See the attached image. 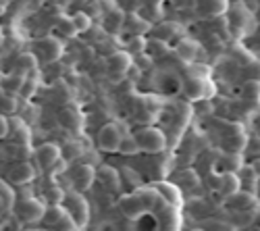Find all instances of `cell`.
<instances>
[{
	"instance_id": "16",
	"label": "cell",
	"mask_w": 260,
	"mask_h": 231,
	"mask_svg": "<svg viewBox=\"0 0 260 231\" xmlns=\"http://www.w3.org/2000/svg\"><path fill=\"white\" fill-rule=\"evenodd\" d=\"M152 31H154V38L167 42V44H169L171 40H175V38L181 40V36H183V27H181L179 23H173V21H165V23H160V25L154 27Z\"/></svg>"
},
{
	"instance_id": "24",
	"label": "cell",
	"mask_w": 260,
	"mask_h": 231,
	"mask_svg": "<svg viewBox=\"0 0 260 231\" xmlns=\"http://www.w3.org/2000/svg\"><path fill=\"white\" fill-rule=\"evenodd\" d=\"M15 69H17V73H23V75H25L27 71H36V69H38V58H36V54H31V52L21 54V56L17 58Z\"/></svg>"
},
{
	"instance_id": "15",
	"label": "cell",
	"mask_w": 260,
	"mask_h": 231,
	"mask_svg": "<svg viewBox=\"0 0 260 231\" xmlns=\"http://www.w3.org/2000/svg\"><path fill=\"white\" fill-rule=\"evenodd\" d=\"M216 187H219V192L223 196H231L233 192H237L242 187L240 183V175H237L235 171H223L219 175V181H216Z\"/></svg>"
},
{
	"instance_id": "14",
	"label": "cell",
	"mask_w": 260,
	"mask_h": 231,
	"mask_svg": "<svg viewBox=\"0 0 260 231\" xmlns=\"http://www.w3.org/2000/svg\"><path fill=\"white\" fill-rule=\"evenodd\" d=\"M56 158H60V148L56 144H42L36 150V160L42 169H50L56 162Z\"/></svg>"
},
{
	"instance_id": "34",
	"label": "cell",
	"mask_w": 260,
	"mask_h": 231,
	"mask_svg": "<svg viewBox=\"0 0 260 231\" xmlns=\"http://www.w3.org/2000/svg\"><path fill=\"white\" fill-rule=\"evenodd\" d=\"M9 134V119L0 115V138H5Z\"/></svg>"
},
{
	"instance_id": "35",
	"label": "cell",
	"mask_w": 260,
	"mask_h": 231,
	"mask_svg": "<svg viewBox=\"0 0 260 231\" xmlns=\"http://www.w3.org/2000/svg\"><path fill=\"white\" fill-rule=\"evenodd\" d=\"M5 7H7V5H5V0H0V13L5 11Z\"/></svg>"
},
{
	"instance_id": "6",
	"label": "cell",
	"mask_w": 260,
	"mask_h": 231,
	"mask_svg": "<svg viewBox=\"0 0 260 231\" xmlns=\"http://www.w3.org/2000/svg\"><path fill=\"white\" fill-rule=\"evenodd\" d=\"M121 129H119V125L117 123H106L100 127L98 131V148L102 152H108V154H113L117 152L119 148V142H121Z\"/></svg>"
},
{
	"instance_id": "21",
	"label": "cell",
	"mask_w": 260,
	"mask_h": 231,
	"mask_svg": "<svg viewBox=\"0 0 260 231\" xmlns=\"http://www.w3.org/2000/svg\"><path fill=\"white\" fill-rule=\"evenodd\" d=\"M125 25H132V36H144L146 31L152 29V25H150L148 21L140 19L138 15H127L125 21H123V27Z\"/></svg>"
},
{
	"instance_id": "36",
	"label": "cell",
	"mask_w": 260,
	"mask_h": 231,
	"mask_svg": "<svg viewBox=\"0 0 260 231\" xmlns=\"http://www.w3.org/2000/svg\"><path fill=\"white\" fill-rule=\"evenodd\" d=\"M0 42H3V36H0Z\"/></svg>"
},
{
	"instance_id": "10",
	"label": "cell",
	"mask_w": 260,
	"mask_h": 231,
	"mask_svg": "<svg viewBox=\"0 0 260 231\" xmlns=\"http://www.w3.org/2000/svg\"><path fill=\"white\" fill-rule=\"evenodd\" d=\"M58 123L62 125L64 129H69L73 134H79L81 127H83V115H81V111L75 107V104H67V107H62L60 113H58Z\"/></svg>"
},
{
	"instance_id": "25",
	"label": "cell",
	"mask_w": 260,
	"mask_h": 231,
	"mask_svg": "<svg viewBox=\"0 0 260 231\" xmlns=\"http://www.w3.org/2000/svg\"><path fill=\"white\" fill-rule=\"evenodd\" d=\"M60 36H64V38H75L77 36V29H75V25H73V19L71 17H64V15H60L58 19H56V27H54Z\"/></svg>"
},
{
	"instance_id": "2",
	"label": "cell",
	"mask_w": 260,
	"mask_h": 231,
	"mask_svg": "<svg viewBox=\"0 0 260 231\" xmlns=\"http://www.w3.org/2000/svg\"><path fill=\"white\" fill-rule=\"evenodd\" d=\"M136 142L140 146V150L146 154H160L167 148V136L158 127H142L136 134Z\"/></svg>"
},
{
	"instance_id": "13",
	"label": "cell",
	"mask_w": 260,
	"mask_h": 231,
	"mask_svg": "<svg viewBox=\"0 0 260 231\" xmlns=\"http://www.w3.org/2000/svg\"><path fill=\"white\" fill-rule=\"evenodd\" d=\"M9 177H11V181H13L15 185H25V183L34 181L36 169H34V167H31L27 160H19L17 164H13Z\"/></svg>"
},
{
	"instance_id": "11",
	"label": "cell",
	"mask_w": 260,
	"mask_h": 231,
	"mask_svg": "<svg viewBox=\"0 0 260 231\" xmlns=\"http://www.w3.org/2000/svg\"><path fill=\"white\" fill-rule=\"evenodd\" d=\"M185 94L191 98V100H204V98H210L214 94V86L208 77L204 79H189L185 83Z\"/></svg>"
},
{
	"instance_id": "18",
	"label": "cell",
	"mask_w": 260,
	"mask_h": 231,
	"mask_svg": "<svg viewBox=\"0 0 260 231\" xmlns=\"http://www.w3.org/2000/svg\"><path fill=\"white\" fill-rule=\"evenodd\" d=\"M175 52L181 60L185 62H191L193 58H196V52H198V44L196 42H191L189 38H181L177 44H175Z\"/></svg>"
},
{
	"instance_id": "7",
	"label": "cell",
	"mask_w": 260,
	"mask_h": 231,
	"mask_svg": "<svg viewBox=\"0 0 260 231\" xmlns=\"http://www.w3.org/2000/svg\"><path fill=\"white\" fill-rule=\"evenodd\" d=\"M96 181V167L88 164V162H79L73 167L71 171V183L77 192H85L90 190L92 183Z\"/></svg>"
},
{
	"instance_id": "4",
	"label": "cell",
	"mask_w": 260,
	"mask_h": 231,
	"mask_svg": "<svg viewBox=\"0 0 260 231\" xmlns=\"http://www.w3.org/2000/svg\"><path fill=\"white\" fill-rule=\"evenodd\" d=\"M34 54L42 62H54V60H58L62 56V44L52 36L40 38V40H36V44H34Z\"/></svg>"
},
{
	"instance_id": "12",
	"label": "cell",
	"mask_w": 260,
	"mask_h": 231,
	"mask_svg": "<svg viewBox=\"0 0 260 231\" xmlns=\"http://www.w3.org/2000/svg\"><path fill=\"white\" fill-rule=\"evenodd\" d=\"M96 179L100 181V185L104 187V190H108V192L119 190V185H121L119 171L115 169V167H108V164H102L100 169L96 171Z\"/></svg>"
},
{
	"instance_id": "3",
	"label": "cell",
	"mask_w": 260,
	"mask_h": 231,
	"mask_svg": "<svg viewBox=\"0 0 260 231\" xmlns=\"http://www.w3.org/2000/svg\"><path fill=\"white\" fill-rule=\"evenodd\" d=\"M46 202L44 198H23L19 204H17V217L23 221V223H38L42 221V217H44V211H46Z\"/></svg>"
},
{
	"instance_id": "29",
	"label": "cell",
	"mask_w": 260,
	"mask_h": 231,
	"mask_svg": "<svg viewBox=\"0 0 260 231\" xmlns=\"http://www.w3.org/2000/svg\"><path fill=\"white\" fill-rule=\"evenodd\" d=\"M210 75V67L208 65H202V62H189V67H187V77L189 79H204Z\"/></svg>"
},
{
	"instance_id": "1",
	"label": "cell",
	"mask_w": 260,
	"mask_h": 231,
	"mask_svg": "<svg viewBox=\"0 0 260 231\" xmlns=\"http://www.w3.org/2000/svg\"><path fill=\"white\" fill-rule=\"evenodd\" d=\"M62 208L69 213V217L73 219L75 227H85L90 221V204L81 196V192H71V194H64L62 198Z\"/></svg>"
},
{
	"instance_id": "26",
	"label": "cell",
	"mask_w": 260,
	"mask_h": 231,
	"mask_svg": "<svg viewBox=\"0 0 260 231\" xmlns=\"http://www.w3.org/2000/svg\"><path fill=\"white\" fill-rule=\"evenodd\" d=\"M71 19H73V25H75L77 34H85V31H90V29H92V25H94L92 17H90L88 13H83V11H77Z\"/></svg>"
},
{
	"instance_id": "19",
	"label": "cell",
	"mask_w": 260,
	"mask_h": 231,
	"mask_svg": "<svg viewBox=\"0 0 260 231\" xmlns=\"http://www.w3.org/2000/svg\"><path fill=\"white\" fill-rule=\"evenodd\" d=\"M216 169H219V173H223V171H240L242 169V154L225 152L219 158V162H216Z\"/></svg>"
},
{
	"instance_id": "32",
	"label": "cell",
	"mask_w": 260,
	"mask_h": 231,
	"mask_svg": "<svg viewBox=\"0 0 260 231\" xmlns=\"http://www.w3.org/2000/svg\"><path fill=\"white\" fill-rule=\"evenodd\" d=\"M258 181V175L252 167H242L240 169V183L246 187H254V183Z\"/></svg>"
},
{
	"instance_id": "9",
	"label": "cell",
	"mask_w": 260,
	"mask_h": 231,
	"mask_svg": "<svg viewBox=\"0 0 260 231\" xmlns=\"http://www.w3.org/2000/svg\"><path fill=\"white\" fill-rule=\"evenodd\" d=\"M227 206L235 213H246V211H254L258 206V198L254 196L252 190H237L231 196H227Z\"/></svg>"
},
{
	"instance_id": "28",
	"label": "cell",
	"mask_w": 260,
	"mask_h": 231,
	"mask_svg": "<svg viewBox=\"0 0 260 231\" xmlns=\"http://www.w3.org/2000/svg\"><path fill=\"white\" fill-rule=\"evenodd\" d=\"M23 79H25L23 73H13V75H9V77L5 79V90H7L9 94H19V92H21V86H23Z\"/></svg>"
},
{
	"instance_id": "31",
	"label": "cell",
	"mask_w": 260,
	"mask_h": 231,
	"mask_svg": "<svg viewBox=\"0 0 260 231\" xmlns=\"http://www.w3.org/2000/svg\"><path fill=\"white\" fill-rule=\"evenodd\" d=\"M62 198H64V192H62V187H60V185H52V187H48V192L44 194V202H46L48 206L60 204Z\"/></svg>"
},
{
	"instance_id": "22",
	"label": "cell",
	"mask_w": 260,
	"mask_h": 231,
	"mask_svg": "<svg viewBox=\"0 0 260 231\" xmlns=\"http://www.w3.org/2000/svg\"><path fill=\"white\" fill-rule=\"evenodd\" d=\"M83 152H85V150H83V146H81L77 140H75V142H67V144H64L62 148H60V156H62L64 160H67V162L77 160Z\"/></svg>"
},
{
	"instance_id": "8",
	"label": "cell",
	"mask_w": 260,
	"mask_h": 231,
	"mask_svg": "<svg viewBox=\"0 0 260 231\" xmlns=\"http://www.w3.org/2000/svg\"><path fill=\"white\" fill-rule=\"evenodd\" d=\"M46 225L56 227V229H75L73 219L69 217V213L62 208V204H54V206H46L44 217H42Z\"/></svg>"
},
{
	"instance_id": "17",
	"label": "cell",
	"mask_w": 260,
	"mask_h": 231,
	"mask_svg": "<svg viewBox=\"0 0 260 231\" xmlns=\"http://www.w3.org/2000/svg\"><path fill=\"white\" fill-rule=\"evenodd\" d=\"M123 21H125V13L121 9H111L104 17V27L108 34H119L123 29Z\"/></svg>"
},
{
	"instance_id": "33",
	"label": "cell",
	"mask_w": 260,
	"mask_h": 231,
	"mask_svg": "<svg viewBox=\"0 0 260 231\" xmlns=\"http://www.w3.org/2000/svg\"><path fill=\"white\" fill-rule=\"evenodd\" d=\"M244 96L248 100H258V81L256 79H250L244 83Z\"/></svg>"
},
{
	"instance_id": "5",
	"label": "cell",
	"mask_w": 260,
	"mask_h": 231,
	"mask_svg": "<svg viewBox=\"0 0 260 231\" xmlns=\"http://www.w3.org/2000/svg\"><path fill=\"white\" fill-rule=\"evenodd\" d=\"M132 54L127 50H115L106 56V67H108V73H111L113 79H123L125 73L132 69Z\"/></svg>"
},
{
	"instance_id": "30",
	"label": "cell",
	"mask_w": 260,
	"mask_h": 231,
	"mask_svg": "<svg viewBox=\"0 0 260 231\" xmlns=\"http://www.w3.org/2000/svg\"><path fill=\"white\" fill-rule=\"evenodd\" d=\"M129 54H146L144 50H146V40H144V36H132V40H129V44H127V48H125Z\"/></svg>"
},
{
	"instance_id": "23",
	"label": "cell",
	"mask_w": 260,
	"mask_h": 231,
	"mask_svg": "<svg viewBox=\"0 0 260 231\" xmlns=\"http://www.w3.org/2000/svg\"><path fill=\"white\" fill-rule=\"evenodd\" d=\"M117 152H121L123 156H134L140 152V146L136 142V136H121V142H119V148Z\"/></svg>"
},
{
	"instance_id": "27",
	"label": "cell",
	"mask_w": 260,
	"mask_h": 231,
	"mask_svg": "<svg viewBox=\"0 0 260 231\" xmlns=\"http://www.w3.org/2000/svg\"><path fill=\"white\" fill-rule=\"evenodd\" d=\"M167 50H169V44H167V42H162V40H158V38L146 40V50H144V52L152 54V56H162Z\"/></svg>"
},
{
	"instance_id": "20",
	"label": "cell",
	"mask_w": 260,
	"mask_h": 231,
	"mask_svg": "<svg viewBox=\"0 0 260 231\" xmlns=\"http://www.w3.org/2000/svg\"><path fill=\"white\" fill-rule=\"evenodd\" d=\"M156 187H158V192L162 194V198L173 206H179L181 204V194H179V190H177V185H173V183H167V181H158L156 183Z\"/></svg>"
}]
</instances>
